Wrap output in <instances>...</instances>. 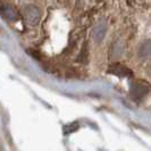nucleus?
Returning a JSON list of instances; mask_svg holds the SVG:
<instances>
[{
    "label": "nucleus",
    "mask_w": 151,
    "mask_h": 151,
    "mask_svg": "<svg viewBox=\"0 0 151 151\" xmlns=\"http://www.w3.org/2000/svg\"><path fill=\"white\" fill-rule=\"evenodd\" d=\"M22 15L27 25L34 26L40 21V9L34 5H26L23 7Z\"/></svg>",
    "instance_id": "obj_1"
},
{
    "label": "nucleus",
    "mask_w": 151,
    "mask_h": 151,
    "mask_svg": "<svg viewBox=\"0 0 151 151\" xmlns=\"http://www.w3.org/2000/svg\"><path fill=\"white\" fill-rule=\"evenodd\" d=\"M149 88L150 86L143 81H134L131 85L129 94H131L132 99L140 101L149 93Z\"/></svg>",
    "instance_id": "obj_2"
},
{
    "label": "nucleus",
    "mask_w": 151,
    "mask_h": 151,
    "mask_svg": "<svg viewBox=\"0 0 151 151\" xmlns=\"http://www.w3.org/2000/svg\"><path fill=\"white\" fill-rule=\"evenodd\" d=\"M109 73L116 75L118 77H127V78H132L133 77V73L129 67L121 65V64H114L109 67Z\"/></svg>",
    "instance_id": "obj_3"
},
{
    "label": "nucleus",
    "mask_w": 151,
    "mask_h": 151,
    "mask_svg": "<svg viewBox=\"0 0 151 151\" xmlns=\"http://www.w3.org/2000/svg\"><path fill=\"white\" fill-rule=\"evenodd\" d=\"M0 15L2 16L5 19L10 21V22H14V21L18 19V13H17V10L13 6L7 5V4L0 6Z\"/></svg>",
    "instance_id": "obj_4"
},
{
    "label": "nucleus",
    "mask_w": 151,
    "mask_h": 151,
    "mask_svg": "<svg viewBox=\"0 0 151 151\" xmlns=\"http://www.w3.org/2000/svg\"><path fill=\"white\" fill-rule=\"evenodd\" d=\"M106 34V24L104 22H100L99 24H97V26L94 27L93 31V39L96 42H101L102 39L105 38Z\"/></svg>",
    "instance_id": "obj_5"
},
{
    "label": "nucleus",
    "mask_w": 151,
    "mask_h": 151,
    "mask_svg": "<svg viewBox=\"0 0 151 151\" xmlns=\"http://www.w3.org/2000/svg\"><path fill=\"white\" fill-rule=\"evenodd\" d=\"M151 53V41L147 40L141 43L139 48V57L140 58H147Z\"/></svg>",
    "instance_id": "obj_6"
},
{
    "label": "nucleus",
    "mask_w": 151,
    "mask_h": 151,
    "mask_svg": "<svg viewBox=\"0 0 151 151\" xmlns=\"http://www.w3.org/2000/svg\"><path fill=\"white\" fill-rule=\"evenodd\" d=\"M149 69H150V72H151V60H150V63H149Z\"/></svg>",
    "instance_id": "obj_7"
}]
</instances>
